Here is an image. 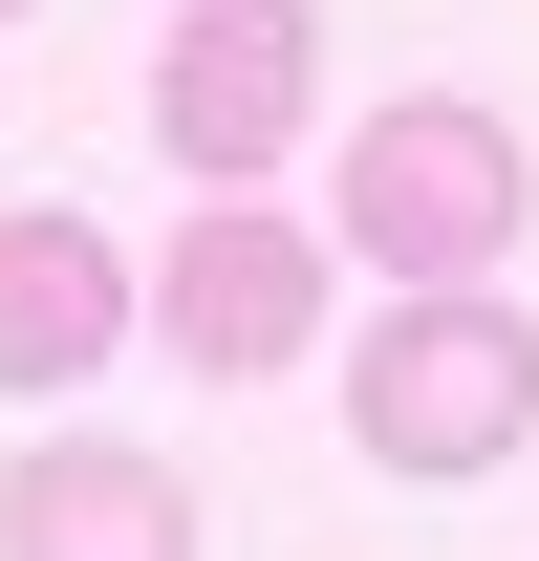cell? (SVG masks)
I'll return each mask as SVG.
<instances>
[{
	"label": "cell",
	"instance_id": "3957f363",
	"mask_svg": "<svg viewBox=\"0 0 539 561\" xmlns=\"http://www.w3.org/2000/svg\"><path fill=\"white\" fill-rule=\"evenodd\" d=\"M302 130H324V22H302V0H173V66H151V151H173L195 195H260Z\"/></svg>",
	"mask_w": 539,
	"mask_h": 561
},
{
	"label": "cell",
	"instance_id": "5b68a950",
	"mask_svg": "<svg viewBox=\"0 0 539 561\" xmlns=\"http://www.w3.org/2000/svg\"><path fill=\"white\" fill-rule=\"evenodd\" d=\"M130 324H151V302H130V260H108L66 195H44V216H0V411H66V389L130 346Z\"/></svg>",
	"mask_w": 539,
	"mask_h": 561
},
{
	"label": "cell",
	"instance_id": "8992f818",
	"mask_svg": "<svg viewBox=\"0 0 539 561\" xmlns=\"http://www.w3.org/2000/svg\"><path fill=\"white\" fill-rule=\"evenodd\" d=\"M0 561H195V476L130 454V432L0 454Z\"/></svg>",
	"mask_w": 539,
	"mask_h": 561
},
{
	"label": "cell",
	"instance_id": "52a82bcc",
	"mask_svg": "<svg viewBox=\"0 0 539 561\" xmlns=\"http://www.w3.org/2000/svg\"><path fill=\"white\" fill-rule=\"evenodd\" d=\"M0 22H22V0H0Z\"/></svg>",
	"mask_w": 539,
	"mask_h": 561
},
{
	"label": "cell",
	"instance_id": "7a4b0ae2",
	"mask_svg": "<svg viewBox=\"0 0 539 561\" xmlns=\"http://www.w3.org/2000/svg\"><path fill=\"white\" fill-rule=\"evenodd\" d=\"M345 432H367L389 476L474 496V476L539 432V324L496 302V280H454V302H389V324L345 346Z\"/></svg>",
	"mask_w": 539,
	"mask_h": 561
},
{
	"label": "cell",
	"instance_id": "277c9868",
	"mask_svg": "<svg viewBox=\"0 0 539 561\" xmlns=\"http://www.w3.org/2000/svg\"><path fill=\"white\" fill-rule=\"evenodd\" d=\"M151 346L216 367V389H280V367L324 346V238L260 195H195V238H173V280H151Z\"/></svg>",
	"mask_w": 539,
	"mask_h": 561
},
{
	"label": "cell",
	"instance_id": "6da1fadb",
	"mask_svg": "<svg viewBox=\"0 0 539 561\" xmlns=\"http://www.w3.org/2000/svg\"><path fill=\"white\" fill-rule=\"evenodd\" d=\"M518 216H539L518 130H496V108H454V87H410V108H367V130H345L324 238L389 280V302H454V280H496V260H518Z\"/></svg>",
	"mask_w": 539,
	"mask_h": 561
}]
</instances>
